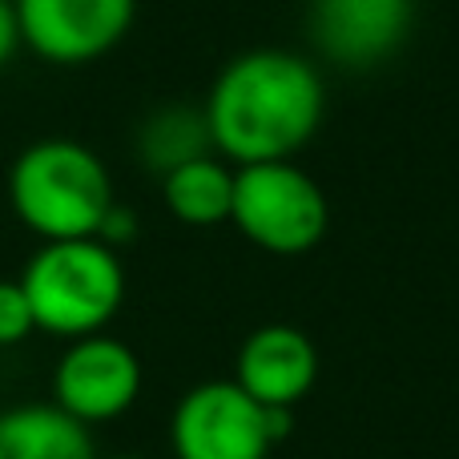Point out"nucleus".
<instances>
[{"instance_id": "nucleus-1", "label": "nucleus", "mask_w": 459, "mask_h": 459, "mask_svg": "<svg viewBox=\"0 0 459 459\" xmlns=\"http://www.w3.org/2000/svg\"><path fill=\"white\" fill-rule=\"evenodd\" d=\"M326 85L318 69L286 48H250L234 56L202 105L210 142L234 166L290 161L323 126Z\"/></svg>"}, {"instance_id": "nucleus-2", "label": "nucleus", "mask_w": 459, "mask_h": 459, "mask_svg": "<svg viewBox=\"0 0 459 459\" xmlns=\"http://www.w3.org/2000/svg\"><path fill=\"white\" fill-rule=\"evenodd\" d=\"M8 202L21 226L40 242L97 238L113 206V178L89 145L45 137L16 153L8 169Z\"/></svg>"}, {"instance_id": "nucleus-3", "label": "nucleus", "mask_w": 459, "mask_h": 459, "mask_svg": "<svg viewBox=\"0 0 459 459\" xmlns=\"http://www.w3.org/2000/svg\"><path fill=\"white\" fill-rule=\"evenodd\" d=\"M21 286L29 294L37 331L53 339L101 334L126 302V266L101 238L45 242L24 262Z\"/></svg>"}, {"instance_id": "nucleus-4", "label": "nucleus", "mask_w": 459, "mask_h": 459, "mask_svg": "<svg viewBox=\"0 0 459 459\" xmlns=\"http://www.w3.org/2000/svg\"><path fill=\"white\" fill-rule=\"evenodd\" d=\"M230 222L258 250L294 258L315 250L331 230V202L307 169L290 161H262L234 169Z\"/></svg>"}, {"instance_id": "nucleus-5", "label": "nucleus", "mask_w": 459, "mask_h": 459, "mask_svg": "<svg viewBox=\"0 0 459 459\" xmlns=\"http://www.w3.org/2000/svg\"><path fill=\"white\" fill-rule=\"evenodd\" d=\"M286 436L290 411L262 407L234 379L190 387L169 420V444L178 459H266Z\"/></svg>"}, {"instance_id": "nucleus-6", "label": "nucleus", "mask_w": 459, "mask_h": 459, "mask_svg": "<svg viewBox=\"0 0 459 459\" xmlns=\"http://www.w3.org/2000/svg\"><path fill=\"white\" fill-rule=\"evenodd\" d=\"M142 395V359L113 334L73 339L53 371V403L85 428L121 420Z\"/></svg>"}, {"instance_id": "nucleus-7", "label": "nucleus", "mask_w": 459, "mask_h": 459, "mask_svg": "<svg viewBox=\"0 0 459 459\" xmlns=\"http://www.w3.org/2000/svg\"><path fill=\"white\" fill-rule=\"evenodd\" d=\"M21 45L48 65H89L129 37L137 0H13Z\"/></svg>"}, {"instance_id": "nucleus-8", "label": "nucleus", "mask_w": 459, "mask_h": 459, "mask_svg": "<svg viewBox=\"0 0 459 459\" xmlns=\"http://www.w3.org/2000/svg\"><path fill=\"white\" fill-rule=\"evenodd\" d=\"M415 0H310L318 53L339 69H375L411 32Z\"/></svg>"}, {"instance_id": "nucleus-9", "label": "nucleus", "mask_w": 459, "mask_h": 459, "mask_svg": "<svg viewBox=\"0 0 459 459\" xmlns=\"http://www.w3.org/2000/svg\"><path fill=\"white\" fill-rule=\"evenodd\" d=\"M318 379V351L299 326L266 323L238 347L234 383L262 407L294 411Z\"/></svg>"}, {"instance_id": "nucleus-10", "label": "nucleus", "mask_w": 459, "mask_h": 459, "mask_svg": "<svg viewBox=\"0 0 459 459\" xmlns=\"http://www.w3.org/2000/svg\"><path fill=\"white\" fill-rule=\"evenodd\" d=\"M0 459H97V444L56 403H21L0 411Z\"/></svg>"}, {"instance_id": "nucleus-11", "label": "nucleus", "mask_w": 459, "mask_h": 459, "mask_svg": "<svg viewBox=\"0 0 459 459\" xmlns=\"http://www.w3.org/2000/svg\"><path fill=\"white\" fill-rule=\"evenodd\" d=\"M214 142H210L206 113L194 105H161L137 129V158L150 174L166 178L169 169L186 166V161L210 158Z\"/></svg>"}, {"instance_id": "nucleus-12", "label": "nucleus", "mask_w": 459, "mask_h": 459, "mask_svg": "<svg viewBox=\"0 0 459 459\" xmlns=\"http://www.w3.org/2000/svg\"><path fill=\"white\" fill-rule=\"evenodd\" d=\"M161 198H166L169 214L186 226H218L230 222V206H234V169L218 161L214 153L198 161L169 169L161 178Z\"/></svg>"}, {"instance_id": "nucleus-13", "label": "nucleus", "mask_w": 459, "mask_h": 459, "mask_svg": "<svg viewBox=\"0 0 459 459\" xmlns=\"http://www.w3.org/2000/svg\"><path fill=\"white\" fill-rule=\"evenodd\" d=\"M32 331H37V318H32L29 294H24L21 278L16 282H0V347H16Z\"/></svg>"}, {"instance_id": "nucleus-14", "label": "nucleus", "mask_w": 459, "mask_h": 459, "mask_svg": "<svg viewBox=\"0 0 459 459\" xmlns=\"http://www.w3.org/2000/svg\"><path fill=\"white\" fill-rule=\"evenodd\" d=\"M97 238H101L105 246H113V250H117V246H126V242H134V238H137V214L113 202L109 214H105V222H101V230H97Z\"/></svg>"}, {"instance_id": "nucleus-15", "label": "nucleus", "mask_w": 459, "mask_h": 459, "mask_svg": "<svg viewBox=\"0 0 459 459\" xmlns=\"http://www.w3.org/2000/svg\"><path fill=\"white\" fill-rule=\"evenodd\" d=\"M21 48V21H16V4L13 0H0V69L16 56Z\"/></svg>"}]
</instances>
